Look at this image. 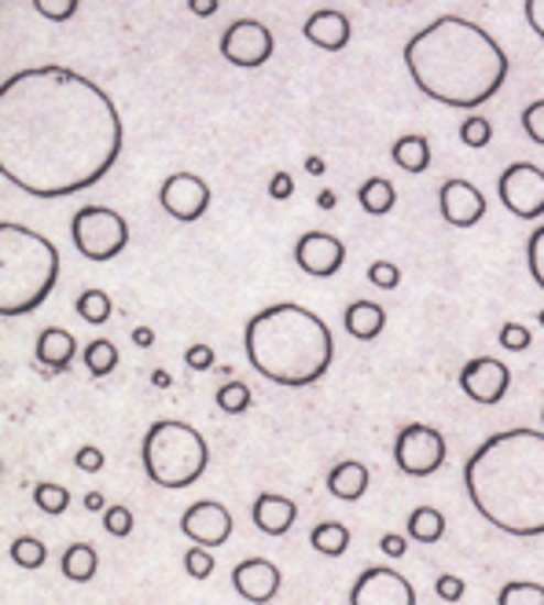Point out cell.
<instances>
[{
  "mask_svg": "<svg viewBox=\"0 0 544 605\" xmlns=\"http://www.w3.org/2000/svg\"><path fill=\"white\" fill-rule=\"evenodd\" d=\"M122 140L115 99L70 66H30L0 85V173L30 198H67L100 184Z\"/></svg>",
  "mask_w": 544,
  "mask_h": 605,
  "instance_id": "6da1fadb",
  "label": "cell"
},
{
  "mask_svg": "<svg viewBox=\"0 0 544 605\" xmlns=\"http://www.w3.org/2000/svg\"><path fill=\"white\" fill-rule=\"evenodd\" d=\"M405 66L423 96L445 107H482L508 81V55L493 33L464 15H438L405 44Z\"/></svg>",
  "mask_w": 544,
  "mask_h": 605,
  "instance_id": "7a4b0ae2",
  "label": "cell"
},
{
  "mask_svg": "<svg viewBox=\"0 0 544 605\" xmlns=\"http://www.w3.org/2000/svg\"><path fill=\"white\" fill-rule=\"evenodd\" d=\"M464 488L482 521L519 539L544 536V433H493L464 462Z\"/></svg>",
  "mask_w": 544,
  "mask_h": 605,
  "instance_id": "3957f363",
  "label": "cell"
},
{
  "mask_svg": "<svg viewBox=\"0 0 544 605\" xmlns=\"http://www.w3.org/2000/svg\"><path fill=\"white\" fill-rule=\"evenodd\" d=\"M243 349L250 367L261 378L302 389V385H313L328 374L335 356V338L317 312L280 301L261 308L258 316H250L243 330Z\"/></svg>",
  "mask_w": 544,
  "mask_h": 605,
  "instance_id": "277c9868",
  "label": "cell"
},
{
  "mask_svg": "<svg viewBox=\"0 0 544 605\" xmlns=\"http://www.w3.org/2000/svg\"><path fill=\"white\" fill-rule=\"evenodd\" d=\"M59 279V250L41 231L4 220L0 224V312L26 316L48 301Z\"/></svg>",
  "mask_w": 544,
  "mask_h": 605,
  "instance_id": "5b68a950",
  "label": "cell"
},
{
  "mask_svg": "<svg viewBox=\"0 0 544 605\" xmlns=\"http://www.w3.org/2000/svg\"><path fill=\"white\" fill-rule=\"evenodd\" d=\"M210 466V448L195 426L162 418L144 437V470L159 488H188Z\"/></svg>",
  "mask_w": 544,
  "mask_h": 605,
  "instance_id": "8992f818",
  "label": "cell"
},
{
  "mask_svg": "<svg viewBox=\"0 0 544 605\" xmlns=\"http://www.w3.org/2000/svg\"><path fill=\"white\" fill-rule=\"evenodd\" d=\"M74 246L89 261H115L129 246V224L118 209L107 206H81L70 224Z\"/></svg>",
  "mask_w": 544,
  "mask_h": 605,
  "instance_id": "52a82bcc",
  "label": "cell"
},
{
  "mask_svg": "<svg viewBox=\"0 0 544 605\" xmlns=\"http://www.w3.org/2000/svg\"><path fill=\"white\" fill-rule=\"evenodd\" d=\"M500 202L511 217L537 220L544 217V169L533 162H511L497 180Z\"/></svg>",
  "mask_w": 544,
  "mask_h": 605,
  "instance_id": "ba28073f",
  "label": "cell"
},
{
  "mask_svg": "<svg viewBox=\"0 0 544 605\" xmlns=\"http://www.w3.org/2000/svg\"><path fill=\"white\" fill-rule=\"evenodd\" d=\"M394 459H398L401 473H409V477H431V473L445 462V437H442V429L420 426V422L405 426L398 433Z\"/></svg>",
  "mask_w": 544,
  "mask_h": 605,
  "instance_id": "9c48e42d",
  "label": "cell"
},
{
  "mask_svg": "<svg viewBox=\"0 0 544 605\" xmlns=\"http://www.w3.org/2000/svg\"><path fill=\"white\" fill-rule=\"evenodd\" d=\"M272 48H276V44H272V33L265 22H258V19H236L232 26L221 33V55L232 66H243V70L265 66Z\"/></svg>",
  "mask_w": 544,
  "mask_h": 605,
  "instance_id": "30bf717a",
  "label": "cell"
},
{
  "mask_svg": "<svg viewBox=\"0 0 544 605\" xmlns=\"http://www.w3.org/2000/svg\"><path fill=\"white\" fill-rule=\"evenodd\" d=\"M159 202L173 220L192 224V220H199L206 209H210V187L195 173H173L166 176V184H162Z\"/></svg>",
  "mask_w": 544,
  "mask_h": 605,
  "instance_id": "8fae6325",
  "label": "cell"
},
{
  "mask_svg": "<svg viewBox=\"0 0 544 605\" xmlns=\"http://www.w3.org/2000/svg\"><path fill=\"white\" fill-rule=\"evenodd\" d=\"M350 605H416V591L394 569H365L350 587Z\"/></svg>",
  "mask_w": 544,
  "mask_h": 605,
  "instance_id": "7c38bea8",
  "label": "cell"
},
{
  "mask_svg": "<svg viewBox=\"0 0 544 605\" xmlns=\"http://www.w3.org/2000/svg\"><path fill=\"white\" fill-rule=\"evenodd\" d=\"M181 532L192 539L195 547H221L232 536V514L225 503L217 499H199L181 514Z\"/></svg>",
  "mask_w": 544,
  "mask_h": 605,
  "instance_id": "4fadbf2b",
  "label": "cell"
},
{
  "mask_svg": "<svg viewBox=\"0 0 544 605\" xmlns=\"http://www.w3.org/2000/svg\"><path fill=\"white\" fill-rule=\"evenodd\" d=\"M295 264L313 279H331L346 264V246L328 231H306L295 242Z\"/></svg>",
  "mask_w": 544,
  "mask_h": 605,
  "instance_id": "5bb4252c",
  "label": "cell"
},
{
  "mask_svg": "<svg viewBox=\"0 0 544 605\" xmlns=\"http://www.w3.org/2000/svg\"><path fill=\"white\" fill-rule=\"evenodd\" d=\"M511 385V371L508 363H500L493 356H475L464 363L460 371V389L471 396L475 404H497L500 396L508 393Z\"/></svg>",
  "mask_w": 544,
  "mask_h": 605,
  "instance_id": "9a60e30c",
  "label": "cell"
},
{
  "mask_svg": "<svg viewBox=\"0 0 544 605\" xmlns=\"http://www.w3.org/2000/svg\"><path fill=\"white\" fill-rule=\"evenodd\" d=\"M438 206L453 228H475L486 217V195L471 180H460V176L438 187Z\"/></svg>",
  "mask_w": 544,
  "mask_h": 605,
  "instance_id": "2e32d148",
  "label": "cell"
},
{
  "mask_svg": "<svg viewBox=\"0 0 544 605\" xmlns=\"http://www.w3.org/2000/svg\"><path fill=\"white\" fill-rule=\"evenodd\" d=\"M232 587L243 602L269 605L280 594V569L265 558H247L232 569Z\"/></svg>",
  "mask_w": 544,
  "mask_h": 605,
  "instance_id": "e0dca14e",
  "label": "cell"
},
{
  "mask_svg": "<svg viewBox=\"0 0 544 605\" xmlns=\"http://www.w3.org/2000/svg\"><path fill=\"white\" fill-rule=\"evenodd\" d=\"M350 37H353L350 15H342V11L335 8H320L306 19V41L324 52H342L346 44H350Z\"/></svg>",
  "mask_w": 544,
  "mask_h": 605,
  "instance_id": "ac0fdd59",
  "label": "cell"
},
{
  "mask_svg": "<svg viewBox=\"0 0 544 605\" xmlns=\"http://www.w3.org/2000/svg\"><path fill=\"white\" fill-rule=\"evenodd\" d=\"M254 525L261 528L265 536H284L291 532V525H295L298 517V506L287 499V495H276V492H261L254 499Z\"/></svg>",
  "mask_w": 544,
  "mask_h": 605,
  "instance_id": "d6986e66",
  "label": "cell"
},
{
  "mask_svg": "<svg viewBox=\"0 0 544 605\" xmlns=\"http://www.w3.org/2000/svg\"><path fill=\"white\" fill-rule=\"evenodd\" d=\"M74 352H78V341H74L70 330L45 327L37 334L34 356H37V363H45V367H52V371H67L70 360H74Z\"/></svg>",
  "mask_w": 544,
  "mask_h": 605,
  "instance_id": "ffe728a7",
  "label": "cell"
},
{
  "mask_svg": "<svg viewBox=\"0 0 544 605\" xmlns=\"http://www.w3.org/2000/svg\"><path fill=\"white\" fill-rule=\"evenodd\" d=\"M328 492L342 503L361 499V495L368 492V466L365 462H357V459L339 462V466L328 473Z\"/></svg>",
  "mask_w": 544,
  "mask_h": 605,
  "instance_id": "44dd1931",
  "label": "cell"
},
{
  "mask_svg": "<svg viewBox=\"0 0 544 605\" xmlns=\"http://www.w3.org/2000/svg\"><path fill=\"white\" fill-rule=\"evenodd\" d=\"M383 327H387V312L376 301H353L346 308V330H350V338L372 341L383 334Z\"/></svg>",
  "mask_w": 544,
  "mask_h": 605,
  "instance_id": "7402d4cb",
  "label": "cell"
},
{
  "mask_svg": "<svg viewBox=\"0 0 544 605\" xmlns=\"http://www.w3.org/2000/svg\"><path fill=\"white\" fill-rule=\"evenodd\" d=\"M357 202H361L365 213L383 217V213H390V209H394L398 191H394V184L383 180V176H372V180L361 184V191H357Z\"/></svg>",
  "mask_w": 544,
  "mask_h": 605,
  "instance_id": "603a6c76",
  "label": "cell"
},
{
  "mask_svg": "<svg viewBox=\"0 0 544 605\" xmlns=\"http://www.w3.org/2000/svg\"><path fill=\"white\" fill-rule=\"evenodd\" d=\"M394 162L405 173H423V169H427V165H431V143H427V136H420V132H409V136H401L394 143Z\"/></svg>",
  "mask_w": 544,
  "mask_h": 605,
  "instance_id": "cb8c5ba5",
  "label": "cell"
},
{
  "mask_svg": "<svg viewBox=\"0 0 544 605\" xmlns=\"http://www.w3.org/2000/svg\"><path fill=\"white\" fill-rule=\"evenodd\" d=\"M96 565H100V558L89 543H70L63 550V576L74 583H89L96 576Z\"/></svg>",
  "mask_w": 544,
  "mask_h": 605,
  "instance_id": "d4e9b609",
  "label": "cell"
},
{
  "mask_svg": "<svg viewBox=\"0 0 544 605\" xmlns=\"http://www.w3.org/2000/svg\"><path fill=\"white\" fill-rule=\"evenodd\" d=\"M442 532H445V514L434 510V506H416L409 514V536L416 543H438Z\"/></svg>",
  "mask_w": 544,
  "mask_h": 605,
  "instance_id": "484cf974",
  "label": "cell"
},
{
  "mask_svg": "<svg viewBox=\"0 0 544 605\" xmlns=\"http://www.w3.org/2000/svg\"><path fill=\"white\" fill-rule=\"evenodd\" d=\"M309 543L317 547L320 554L339 558V554H346V547H350V528H346L342 521H320L317 528H313Z\"/></svg>",
  "mask_w": 544,
  "mask_h": 605,
  "instance_id": "4316f807",
  "label": "cell"
},
{
  "mask_svg": "<svg viewBox=\"0 0 544 605\" xmlns=\"http://www.w3.org/2000/svg\"><path fill=\"white\" fill-rule=\"evenodd\" d=\"M85 367H89L96 378H104V374H111L118 367V345L111 338H96L89 341V349H85Z\"/></svg>",
  "mask_w": 544,
  "mask_h": 605,
  "instance_id": "83f0119b",
  "label": "cell"
},
{
  "mask_svg": "<svg viewBox=\"0 0 544 605\" xmlns=\"http://www.w3.org/2000/svg\"><path fill=\"white\" fill-rule=\"evenodd\" d=\"M497 605H544V583L533 580H511L500 587Z\"/></svg>",
  "mask_w": 544,
  "mask_h": 605,
  "instance_id": "f1b7e54d",
  "label": "cell"
},
{
  "mask_svg": "<svg viewBox=\"0 0 544 605\" xmlns=\"http://www.w3.org/2000/svg\"><path fill=\"white\" fill-rule=\"evenodd\" d=\"M74 308H78V316L85 323H96V327L111 319V297H107V290H85Z\"/></svg>",
  "mask_w": 544,
  "mask_h": 605,
  "instance_id": "f546056e",
  "label": "cell"
},
{
  "mask_svg": "<svg viewBox=\"0 0 544 605\" xmlns=\"http://www.w3.org/2000/svg\"><path fill=\"white\" fill-rule=\"evenodd\" d=\"M12 561L23 569H41L48 561V547L37 536H19L12 543Z\"/></svg>",
  "mask_w": 544,
  "mask_h": 605,
  "instance_id": "4dcf8cb0",
  "label": "cell"
},
{
  "mask_svg": "<svg viewBox=\"0 0 544 605\" xmlns=\"http://www.w3.org/2000/svg\"><path fill=\"white\" fill-rule=\"evenodd\" d=\"M34 503H37V510L41 514H67V506H70V492L63 488V484H34Z\"/></svg>",
  "mask_w": 544,
  "mask_h": 605,
  "instance_id": "1f68e13d",
  "label": "cell"
},
{
  "mask_svg": "<svg viewBox=\"0 0 544 605\" xmlns=\"http://www.w3.org/2000/svg\"><path fill=\"white\" fill-rule=\"evenodd\" d=\"M217 407L228 411V415L247 411V407H250V389L243 382H225L221 389H217Z\"/></svg>",
  "mask_w": 544,
  "mask_h": 605,
  "instance_id": "d6a6232c",
  "label": "cell"
},
{
  "mask_svg": "<svg viewBox=\"0 0 544 605\" xmlns=\"http://www.w3.org/2000/svg\"><path fill=\"white\" fill-rule=\"evenodd\" d=\"M526 264H530V275H533V283L544 290V224L533 231L530 242H526Z\"/></svg>",
  "mask_w": 544,
  "mask_h": 605,
  "instance_id": "836d02e7",
  "label": "cell"
},
{
  "mask_svg": "<svg viewBox=\"0 0 544 605\" xmlns=\"http://www.w3.org/2000/svg\"><path fill=\"white\" fill-rule=\"evenodd\" d=\"M460 140L467 147H486V143L493 140V125H489L486 118H467L460 125Z\"/></svg>",
  "mask_w": 544,
  "mask_h": 605,
  "instance_id": "e575fe53",
  "label": "cell"
},
{
  "mask_svg": "<svg viewBox=\"0 0 544 605\" xmlns=\"http://www.w3.org/2000/svg\"><path fill=\"white\" fill-rule=\"evenodd\" d=\"M522 129H526V136L533 143H541L544 147V99H537V103H530L526 110H522Z\"/></svg>",
  "mask_w": 544,
  "mask_h": 605,
  "instance_id": "d590c367",
  "label": "cell"
},
{
  "mask_svg": "<svg viewBox=\"0 0 544 605\" xmlns=\"http://www.w3.org/2000/svg\"><path fill=\"white\" fill-rule=\"evenodd\" d=\"M184 569H188V576L195 580H206L214 572V558H210V550L206 547H192L188 554H184Z\"/></svg>",
  "mask_w": 544,
  "mask_h": 605,
  "instance_id": "8d00e7d4",
  "label": "cell"
},
{
  "mask_svg": "<svg viewBox=\"0 0 544 605\" xmlns=\"http://www.w3.org/2000/svg\"><path fill=\"white\" fill-rule=\"evenodd\" d=\"M104 528H107L111 536H129V532H133V514H129L126 506H107Z\"/></svg>",
  "mask_w": 544,
  "mask_h": 605,
  "instance_id": "74e56055",
  "label": "cell"
},
{
  "mask_svg": "<svg viewBox=\"0 0 544 605\" xmlns=\"http://www.w3.org/2000/svg\"><path fill=\"white\" fill-rule=\"evenodd\" d=\"M34 11L37 15H45V19H70L74 11H78V0H34Z\"/></svg>",
  "mask_w": 544,
  "mask_h": 605,
  "instance_id": "f35d334b",
  "label": "cell"
},
{
  "mask_svg": "<svg viewBox=\"0 0 544 605\" xmlns=\"http://www.w3.org/2000/svg\"><path fill=\"white\" fill-rule=\"evenodd\" d=\"M368 279H372L379 290H394V286L401 283V272H398V264H390V261H376L372 268H368Z\"/></svg>",
  "mask_w": 544,
  "mask_h": 605,
  "instance_id": "ab89813d",
  "label": "cell"
},
{
  "mask_svg": "<svg viewBox=\"0 0 544 605\" xmlns=\"http://www.w3.org/2000/svg\"><path fill=\"white\" fill-rule=\"evenodd\" d=\"M530 327H522V323H504L500 327V345L511 349V352H522V349H530Z\"/></svg>",
  "mask_w": 544,
  "mask_h": 605,
  "instance_id": "60d3db41",
  "label": "cell"
},
{
  "mask_svg": "<svg viewBox=\"0 0 544 605\" xmlns=\"http://www.w3.org/2000/svg\"><path fill=\"white\" fill-rule=\"evenodd\" d=\"M434 591H438L442 602H460L464 591H467V583L460 576H449V572H445V576H438V583H434Z\"/></svg>",
  "mask_w": 544,
  "mask_h": 605,
  "instance_id": "b9f144b4",
  "label": "cell"
},
{
  "mask_svg": "<svg viewBox=\"0 0 544 605\" xmlns=\"http://www.w3.org/2000/svg\"><path fill=\"white\" fill-rule=\"evenodd\" d=\"M184 363H188L192 371H210L214 367V349L210 345H192L184 352Z\"/></svg>",
  "mask_w": 544,
  "mask_h": 605,
  "instance_id": "7bdbcfd3",
  "label": "cell"
},
{
  "mask_svg": "<svg viewBox=\"0 0 544 605\" xmlns=\"http://www.w3.org/2000/svg\"><path fill=\"white\" fill-rule=\"evenodd\" d=\"M522 11H526L530 30L544 41V0H526V4H522Z\"/></svg>",
  "mask_w": 544,
  "mask_h": 605,
  "instance_id": "ee69618b",
  "label": "cell"
},
{
  "mask_svg": "<svg viewBox=\"0 0 544 605\" xmlns=\"http://www.w3.org/2000/svg\"><path fill=\"white\" fill-rule=\"evenodd\" d=\"M74 462H78V470H85V473H100L104 470V451L100 448H81Z\"/></svg>",
  "mask_w": 544,
  "mask_h": 605,
  "instance_id": "f6af8a7d",
  "label": "cell"
},
{
  "mask_svg": "<svg viewBox=\"0 0 544 605\" xmlns=\"http://www.w3.org/2000/svg\"><path fill=\"white\" fill-rule=\"evenodd\" d=\"M269 195L276 198V202H284V198L295 195V180H291V173H276V176H272Z\"/></svg>",
  "mask_w": 544,
  "mask_h": 605,
  "instance_id": "bcb514c9",
  "label": "cell"
},
{
  "mask_svg": "<svg viewBox=\"0 0 544 605\" xmlns=\"http://www.w3.org/2000/svg\"><path fill=\"white\" fill-rule=\"evenodd\" d=\"M383 554H390V558H401L409 550V543H405V536H398V532H390V536H383Z\"/></svg>",
  "mask_w": 544,
  "mask_h": 605,
  "instance_id": "7dc6e473",
  "label": "cell"
},
{
  "mask_svg": "<svg viewBox=\"0 0 544 605\" xmlns=\"http://www.w3.org/2000/svg\"><path fill=\"white\" fill-rule=\"evenodd\" d=\"M188 8L195 11V15H214V11H217V0H192Z\"/></svg>",
  "mask_w": 544,
  "mask_h": 605,
  "instance_id": "c3c4849f",
  "label": "cell"
},
{
  "mask_svg": "<svg viewBox=\"0 0 544 605\" xmlns=\"http://www.w3.org/2000/svg\"><path fill=\"white\" fill-rule=\"evenodd\" d=\"M133 341H137V345H151V341H155V330H151V327H137L133 330Z\"/></svg>",
  "mask_w": 544,
  "mask_h": 605,
  "instance_id": "681fc988",
  "label": "cell"
},
{
  "mask_svg": "<svg viewBox=\"0 0 544 605\" xmlns=\"http://www.w3.org/2000/svg\"><path fill=\"white\" fill-rule=\"evenodd\" d=\"M100 506H104V495H100V492H89V495H85V510H100Z\"/></svg>",
  "mask_w": 544,
  "mask_h": 605,
  "instance_id": "f907efd6",
  "label": "cell"
},
{
  "mask_svg": "<svg viewBox=\"0 0 544 605\" xmlns=\"http://www.w3.org/2000/svg\"><path fill=\"white\" fill-rule=\"evenodd\" d=\"M306 169H309V173H324V162H320V158H309Z\"/></svg>",
  "mask_w": 544,
  "mask_h": 605,
  "instance_id": "816d5d0a",
  "label": "cell"
},
{
  "mask_svg": "<svg viewBox=\"0 0 544 605\" xmlns=\"http://www.w3.org/2000/svg\"><path fill=\"white\" fill-rule=\"evenodd\" d=\"M541 327H544V312H541Z\"/></svg>",
  "mask_w": 544,
  "mask_h": 605,
  "instance_id": "f5cc1de1",
  "label": "cell"
},
{
  "mask_svg": "<svg viewBox=\"0 0 544 605\" xmlns=\"http://www.w3.org/2000/svg\"><path fill=\"white\" fill-rule=\"evenodd\" d=\"M541 422H544V411H541Z\"/></svg>",
  "mask_w": 544,
  "mask_h": 605,
  "instance_id": "db71d44e",
  "label": "cell"
}]
</instances>
